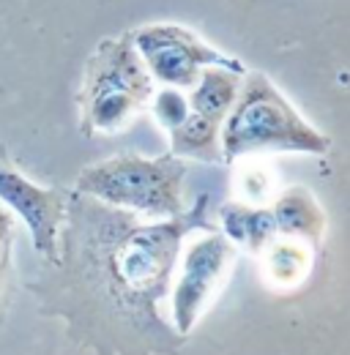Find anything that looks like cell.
Instances as JSON below:
<instances>
[{"instance_id":"6da1fadb","label":"cell","mask_w":350,"mask_h":355,"mask_svg":"<svg viewBox=\"0 0 350 355\" xmlns=\"http://www.w3.org/2000/svg\"><path fill=\"white\" fill-rule=\"evenodd\" d=\"M110 293L129 309H156L170 293L181 246L194 230H214L208 219V194H203L189 211L151 224L126 222L121 214H110Z\"/></svg>"},{"instance_id":"7a4b0ae2","label":"cell","mask_w":350,"mask_h":355,"mask_svg":"<svg viewBox=\"0 0 350 355\" xmlns=\"http://www.w3.org/2000/svg\"><path fill=\"white\" fill-rule=\"evenodd\" d=\"M222 164H233L252 153H312L323 156L331 139L306 123L299 110L260 71L241 77L238 96L219 132Z\"/></svg>"},{"instance_id":"3957f363","label":"cell","mask_w":350,"mask_h":355,"mask_svg":"<svg viewBox=\"0 0 350 355\" xmlns=\"http://www.w3.org/2000/svg\"><path fill=\"white\" fill-rule=\"evenodd\" d=\"M153 77L148 74L131 33L101 39L88 58L80 90L83 134H115L140 115L151 96Z\"/></svg>"},{"instance_id":"277c9868","label":"cell","mask_w":350,"mask_h":355,"mask_svg":"<svg viewBox=\"0 0 350 355\" xmlns=\"http://www.w3.org/2000/svg\"><path fill=\"white\" fill-rule=\"evenodd\" d=\"M186 162L173 153L145 159L140 153H118L77 175V191L110 208L140 214L145 219H170L183 214Z\"/></svg>"},{"instance_id":"5b68a950","label":"cell","mask_w":350,"mask_h":355,"mask_svg":"<svg viewBox=\"0 0 350 355\" xmlns=\"http://www.w3.org/2000/svg\"><path fill=\"white\" fill-rule=\"evenodd\" d=\"M134 49L140 52L148 74L153 83L167 88L189 90L206 66H224L235 71H247L238 58H230L224 52L206 44L194 31L173 25V22H153L129 31Z\"/></svg>"},{"instance_id":"8992f818","label":"cell","mask_w":350,"mask_h":355,"mask_svg":"<svg viewBox=\"0 0 350 355\" xmlns=\"http://www.w3.org/2000/svg\"><path fill=\"white\" fill-rule=\"evenodd\" d=\"M235 249L238 246H233L219 230H208V235L186 246L173 295H170L173 322L178 334H189L194 328L203 309L222 287L227 270L235 260Z\"/></svg>"},{"instance_id":"52a82bcc","label":"cell","mask_w":350,"mask_h":355,"mask_svg":"<svg viewBox=\"0 0 350 355\" xmlns=\"http://www.w3.org/2000/svg\"><path fill=\"white\" fill-rule=\"evenodd\" d=\"M0 202L25 222V227L31 230L33 249L44 260L60 263L58 235H60V224L66 222L69 200L58 189H44L28 180L11 164L3 148H0Z\"/></svg>"},{"instance_id":"ba28073f","label":"cell","mask_w":350,"mask_h":355,"mask_svg":"<svg viewBox=\"0 0 350 355\" xmlns=\"http://www.w3.org/2000/svg\"><path fill=\"white\" fill-rule=\"evenodd\" d=\"M271 216H274V224H276V235H282V238L304 241V243H312V246H317L323 241L326 214L317 205L315 194L304 186L285 189L274 200Z\"/></svg>"},{"instance_id":"9c48e42d","label":"cell","mask_w":350,"mask_h":355,"mask_svg":"<svg viewBox=\"0 0 350 355\" xmlns=\"http://www.w3.org/2000/svg\"><path fill=\"white\" fill-rule=\"evenodd\" d=\"M222 235L233 243L247 249L249 254H262L265 246L276 238V224L271 208L247 205V202H224L219 208Z\"/></svg>"},{"instance_id":"30bf717a","label":"cell","mask_w":350,"mask_h":355,"mask_svg":"<svg viewBox=\"0 0 350 355\" xmlns=\"http://www.w3.org/2000/svg\"><path fill=\"white\" fill-rule=\"evenodd\" d=\"M244 74L247 71H235V69H224V66H206L200 71L197 83L186 90L189 112L203 115L214 123H222L238 96Z\"/></svg>"},{"instance_id":"8fae6325","label":"cell","mask_w":350,"mask_h":355,"mask_svg":"<svg viewBox=\"0 0 350 355\" xmlns=\"http://www.w3.org/2000/svg\"><path fill=\"white\" fill-rule=\"evenodd\" d=\"M222 123H214L203 115L189 112L183 123L170 132V153L178 159H194L206 164H222V145H219Z\"/></svg>"},{"instance_id":"7c38bea8","label":"cell","mask_w":350,"mask_h":355,"mask_svg":"<svg viewBox=\"0 0 350 355\" xmlns=\"http://www.w3.org/2000/svg\"><path fill=\"white\" fill-rule=\"evenodd\" d=\"M265 254H268V276L276 282V284H296L301 282V276L309 268V254L306 249L293 241V238H285V241H271L265 246Z\"/></svg>"},{"instance_id":"4fadbf2b","label":"cell","mask_w":350,"mask_h":355,"mask_svg":"<svg viewBox=\"0 0 350 355\" xmlns=\"http://www.w3.org/2000/svg\"><path fill=\"white\" fill-rule=\"evenodd\" d=\"M151 112L156 118V123L167 132H173L178 123H183V118L189 115V98H186V90L167 88L162 85L159 90H153L151 96Z\"/></svg>"},{"instance_id":"5bb4252c","label":"cell","mask_w":350,"mask_h":355,"mask_svg":"<svg viewBox=\"0 0 350 355\" xmlns=\"http://www.w3.org/2000/svg\"><path fill=\"white\" fill-rule=\"evenodd\" d=\"M11 232H14V216H11V211L0 202V266H8Z\"/></svg>"},{"instance_id":"9a60e30c","label":"cell","mask_w":350,"mask_h":355,"mask_svg":"<svg viewBox=\"0 0 350 355\" xmlns=\"http://www.w3.org/2000/svg\"><path fill=\"white\" fill-rule=\"evenodd\" d=\"M3 273H6V266H0V282H3Z\"/></svg>"}]
</instances>
